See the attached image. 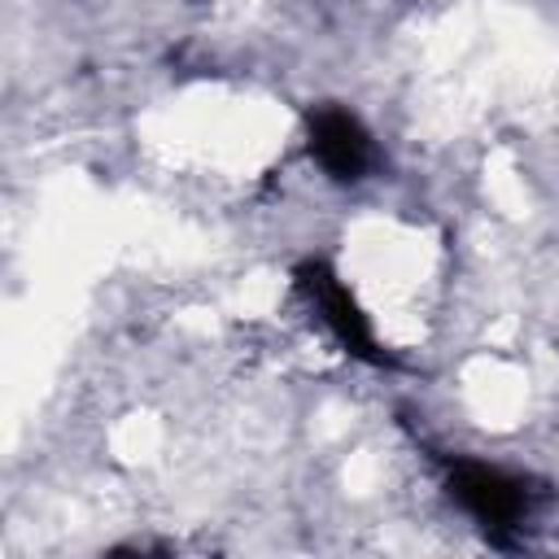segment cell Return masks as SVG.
I'll list each match as a JSON object with an SVG mask.
<instances>
[{"mask_svg": "<svg viewBox=\"0 0 559 559\" xmlns=\"http://www.w3.org/2000/svg\"><path fill=\"white\" fill-rule=\"evenodd\" d=\"M454 498L489 528H511L524 515V485L485 463H459L450 476Z\"/></svg>", "mask_w": 559, "mask_h": 559, "instance_id": "2", "label": "cell"}, {"mask_svg": "<svg viewBox=\"0 0 559 559\" xmlns=\"http://www.w3.org/2000/svg\"><path fill=\"white\" fill-rule=\"evenodd\" d=\"M310 153L332 179H358L367 170L371 144L358 118H349L345 109H319L310 118Z\"/></svg>", "mask_w": 559, "mask_h": 559, "instance_id": "3", "label": "cell"}, {"mask_svg": "<svg viewBox=\"0 0 559 559\" xmlns=\"http://www.w3.org/2000/svg\"><path fill=\"white\" fill-rule=\"evenodd\" d=\"M297 280H301V288L314 297L323 323L336 332V341H341L349 354H358V358H367V362H384V354H380V345H376V336H371L367 314L358 310V301L349 297V288H345L323 262H306V266L297 271Z\"/></svg>", "mask_w": 559, "mask_h": 559, "instance_id": "1", "label": "cell"}]
</instances>
